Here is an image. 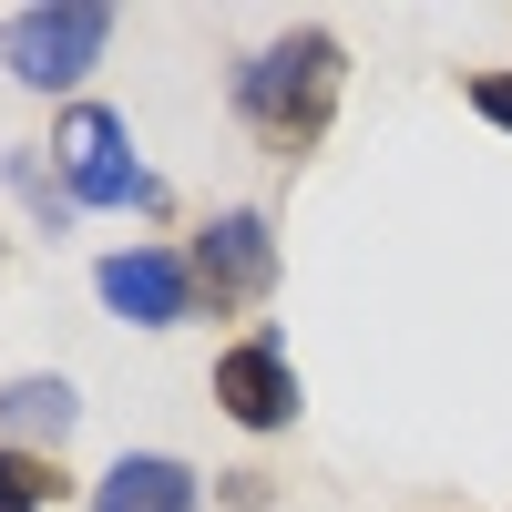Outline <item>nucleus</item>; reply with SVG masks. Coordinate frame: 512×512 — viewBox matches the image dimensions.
Here are the masks:
<instances>
[{
  "instance_id": "1",
  "label": "nucleus",
  "mask_w": 512,
  "mask_h": 512,
  "mask_svg": "<svg viewBox=\"0 0 512 512\" xmlns=\"http://www.w3.org/2000/svg\"><path fill=\"white\" fill-rule=\"evenodd\" d=\"M338 82H349V52H338V31H277L267 52L236 62V113L256 123V144H267L277 164L318 154L328 113H338Z\"/></svg>"
},
{
  "instance_id": "2",
  "label": "nucleus",
  "mask_w": 512,
  "mask_h": 512,
  "mask_svg": "<svg viewBox=\"0 0 512 512\" xmlns=\"http://www.w3.org/2000/svg\"><path fill=\"white\" fill-rule=\"evenodd\" d=\"M52 164H62V185L82 195V205H144V216H164V175L134 154V123L123 113H103V103H72L62 113V134H52Z\"/></svg>"
},
{
  "instance_id": "3",
  "label": "nucleus",
  "mask_w": 512,
  "mask_h": 512,
  "mask_svg": "<svg viewBox=\"0 0 512 512\" xmlns=\"http://www.w3.org/2000/svg\"><path fill=\"white\" fill-rule=\"evenodd\" d=\"M103 41H113L103 0H31V11L0 21V62H11V82H31V93H72V82L103 62Z\"/></svg>"
},
{
  "instance_id": "4",
  "label": "nucleus",
  "mask_w": 512,
  "mask_h": 512,
  "mask_svg": "<svg viewBox=\"0 0 512 512\" xmlns=\"http://www.w3.org/2000/svg\"><path fill=\"white\" fill-rule=\"evenodd\" d=\"M93 287H103V308L123 318V328H185L195 318V256H175V246H113L103 267H93Z\"/></svg>"
},
{
  "instance_id": "5",
  "label": "nucleus",
  "mask_w": 512,
  "mask_h": 512,
  "mask_svg": "<svg viewBox=\"0 0 512 512\" xmlns=\"http://www.w3.org/2000/svg\"><path fill=\"white\" fill-rule=\"evenodd\" d=\"M195 287L216 297V308H256V297L277 287V226L256 216V205H226V216L195 236Z\"/></svg>"
},
{
  "instance_id": "6",
  "label": "nucleus",
  "mask_w": 512,
  "mask_h": 512,
  "mask_svg": "<svg viewBox=\"0 0 512 512\" xmlns=\"http://www.w3.org/2000/svg\"><path fill=\"white\" fill-rule=\"evenodd\" d=\"M216 410L236 420V431H287L297 420V359H287L277 328L236 338V349L216 359Z\"/></svg>"
},
{
  "instance_id": "7",
  "label": "nucleus",
  "mask_w": 512,
  "mask_h": 512,
  "mask_svg": "<svg viewBox=\"0 0 512 512\" xmlns=\"http://www.w3.org/2000/svg\"><path fill=\"white\" fill-rule=\"evenodd\" d=\"M205 502V482L185 472L175 451H123L113 472L93 482V512H195Z\"/></svg>"
},
{
  "instance_id": "8",
  "label": "nucleus",
  "mask_w": 512,
  "mask_h": 512,
  "mask_svg": "<svg viewBox=\"0 0 512 512\" xmlns=\"http://www.w3.org/2000/svg\"><path fill=\"white\" fill-rule=\"evenodd\" d=\"M72 420H82V390H72V379H11V390H0V441H11V451H41V461H52L62 441H72Z\"/></svg>"
},
{
  "instance_id": "9",
  "label": "nucleus",
  "mask_w": 512,
  "mask_h": 512,
  "mask_svg": "<svg viewBox=\"0 0 512 512\" xmlns=\"http://www.w3.org/2000/svg\"><path fill=\"white\" fill-rule=\"evenodd\" d=\"M0 175H11V195L31 205L41 226H72V205H82V195L62 185V164H41V144H11V154H0Z\"/></svg>"
},
{
  "instance_id": "10",
  "label": "nucleus",
  "mask_w": 512,
  "mask_h": 512,
  "mask_svg": "<svg viewBox=\"0 0 512 512\" xmlns=\"http://www.w3.org/2000/svg\"><path fill=\"white\" fill-rule=\"evenodd\" d=\"M52 492H62V472H52V461L0 441V512H52Z\"/></svg>"
},
{
  "instance_id": "11",
  "label": "nucleus",
  "mask_w": 512,
  "mask_h": 512,
  "mask_svg": "<svg viewBox=\"0 0 512 512\" xmlns=\"http://www.w3.org/2000/svg\"><path fill=\"white\" fill-rule=\"evenodd\" d=\"M472 113L512 134V72H482V82H472Z\"/></svg>"
}]
</instances>
